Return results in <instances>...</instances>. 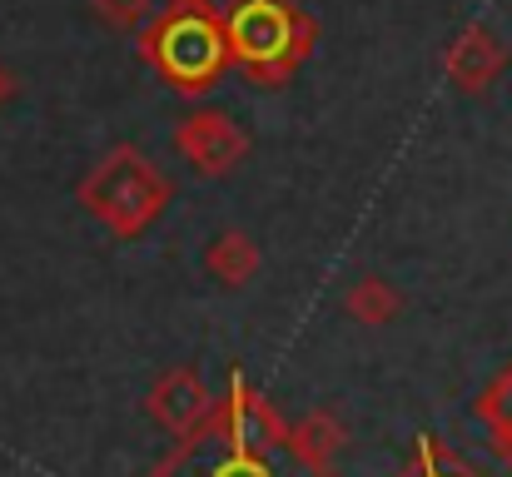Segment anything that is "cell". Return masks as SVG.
I'll return each instance as SVG.
<instances>
[{
  "mask_svg": "<svg viewBox=\"0 0 512 477\" xmlns=\"http://www.w3.org/2000/svg\"><path fill=\"white\" fill-rule=\"evenodd\" d=\"M135 40H140L145 65L174 95H189V100H204L234 65L224 5H214V0H170L165 10L150 15V25Z\"/></svg>",
  "mask_w": 512,
  "mask_h": 477,
  "instance_id": "cell-1",
  "label": "cell"
},
{
  "mask_svg": "<svg viewBox=\"0 0 512 477\" xmlns=\"http://www.w3.org/2000/svg\"><path fill=\"white\" fill-rule=\"evenodd\" d=\"M224 30L234 65L264 90L289 85L319 45V20L294 0H229Z\"/></svg>",
  "mask_w": 512,
  "mask_h": 477,
  "instance_id": "cell-2",
  "label": "cell"
},
{
  "mask_svg": "<svg viewBox=\"0 0 512 477\" xmlns=\"http://www.w3.org/2000/svg\"><path fill=\"white\" fill-rule=\"evenodd\" d=\"M80 204L90 219H100L115 239H140L155 229V219L170 209L174 184L155 169V159L140 145H115L85 179H80Z\"/></svg>",
  "mask_w": 512,
  "mask_h": 477,
  "instance_id": "cell-3",
  "label": "cell"
},
{
  "mask_svg": "<svg viewBox=\"0 0 512 477\" xmlns=\"http://www.w3.org/2000/svg\"><path fill=\"white\" fill-rule=\"evenodd\" d=\"M145 477H284L269 453H249V448H234L224 433L214 428H199L189 438L174 443L170 458H160ZM309 477H339V468H319Z\"/></svg>",
  "mask_w": 512,
  "mask_h": 477,
  "instance_id": "cell-4",
  "label": "cell"
},
{
  "mask_svg": "<svg viewBox=\"0 0 512 477\" xmlns=\"http://www.w3.org/2000/svg\"><path fill=\"white\" fill-rule=\"evenodd\" d=\"M174 150L199 179H229L249 159V130L224 110H194L174 125Z\"/></svg>",
  "mask_w": 512,
  "mask_h": 477,
  "instance_id": "cell-5",
  "label": "cell"
},
{
  "mask_svg": "<svg viewBox=\"0 0 512 477\" xmlns=\"http://www.w3.org/2000/svg\"><path fill=\"white\" fill-rule=\"evenodd\" d=\"M214 433H224L234 448H249V453H284V438H289V423H284V413L234 368L229 373V383H224V393H219V413H214V423H209Z\"/></svg>",
  "mask_w": 512,
  "mask_h": 477,
  "instance_id": "cell-6",
  "label": "cell"
},
{
  "mask_svg": "<svg viewBox=\"0 0 512 477\" xmlns=\"http://www.w3.org/2000/svg\"><path fill=\"white\" fill-rule=\"evenodd\" d=\"M145 408H150V418H155L174 443H179V438H189V433H199V428L214 423V413H219V393H214L194 368L179 363V368H170V373L155 378Z\"/></svg>",
  "mask_w": 512,
  "mask_h": 477,
  "instance_id": "cell-7",
  "label": "cell"
},
{
  "mask_svg": "<svg viewBox=\"0 0 512 477\" xmlns=\"http://www.w3.org/2000/svg\"><path fill=\"white\" fill-rule=\"evenodd\" d=\"M508 45L488 30V25H463L448 45H443V75L453 90L463 95H488L503 75H508Z\"/></svg>",
  "mask_w": 512,
  "mask_h": 477,
  "instance_id": "cell-8",
  "label": "cell"
},
{
  "mask_svg": "<svg viewBox=\"0 0 512 477\" xmlns=\"http://www.w3.org/2000/svg\"><path fill=\"white\" fill-rule=\"evenodd\" d=\"M343 443H348V433H343L339 418L324 413V408H314V413H304L299 423H289L284 453L299 458L304 468H334V453H339Z\"/></svg>",
  "mask_w": 512,
  "mask_h": 477,
  "instance_id": "cell-9",
  "label": "cell"
},
{
  "mask_svg": "<svg viewBox=\"0 0 512 477\" xmlns=\"http://www.w3.org/2000/svg\"><path fill=\"white\" fill-rule=\"evenodd\" d=\"M204 269H209L224 289H244V284L264 269V249H259L244 229H224V234L204 249Z\"/></svg>",
  "mask_w": 512,
  "mask_h": 477,
  "instance_id": "cell-10",
  "label": "cell"
},
{
  "mask_svg": "<svg viewBox=\"0 0 512 477\" xmlns=\"http://www.w3.org/2000/svg\"><path fill=\"white\" fill-rule=\"evenodd\" d=\"M473 418L483 423V433H488V443H493V453L503 458L512 468V363L473 398Z\"/></svg>",
  "mask_w": 512,
  "mask_h": 477,
  "instance_id": "cell-11",
  "label": "cell"
},
{
  "mask_svg": "<svg viewBox=\"0 0 512 477\" xmlns=\"http://www.w3.org/2000/svg\"><path fill=\"white\" fill-rule=\"evenodd\" d=\"M343 314L353 318V323H363V328H383V323H393V318L403 314V294H398L388 279L363 274V279L343 294Z\"/></svg>",
  "mask_w": 512,
  "mask_h": 477,
  "instance_id": "cell-12",
  "label": "cell"
},
{
  "mask_svg": "<svg viewBox=\"0 0 512 477\" xmlns=\"http://www.w3.org/2000/svg\"><path fill=\"white\" fill-rule=\"evenodd\" d=\"M393 477H483V473H478L463 453H453L448 443H438L433 433H418L408 463H403Z\"/></svg>",
  "mask_w": 512,
  "mask_h": 477,
  "instance_id": "cell-13",
  "label": "cell"
},
{
  "mask_svg": "<svg viewBox=\"0 0 512 477\" xmlns=\"http://www.w3.org/2000/svg\"><path fill=\"white\" fill-rule=\"evenodd\" d=\"M95 5V15L110 25V30H120V35H140L145 25H150V15L160 10L155 0H90Z\"/></svg>",
  "mask_w": 512,
  "mask_h": 477,
  "instance_id": "cell-14",
  "label": "cell"
},
{
  "mask_svg": "<svg viewBox=\"0 0 512 477\" xmlns=\"http://www.w3.org/2000/svg\"><path fill=\"white\" fill-rule=\"evenodd\" d=\"M15 90H20V80H15V70L10 65H0V110L15 100Z\"/></svg>",
  "mask_w": 512,
  "mask_h": 477,
  "instance_id": "cell-15",
  "label": "cell"
}]
</instances>
